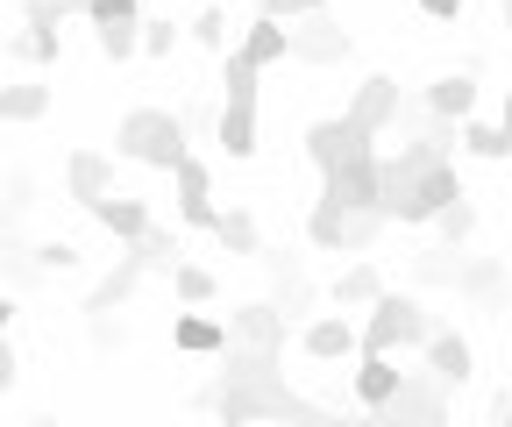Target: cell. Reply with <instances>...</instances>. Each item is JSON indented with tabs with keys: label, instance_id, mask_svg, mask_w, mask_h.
I'll list each match as a JSON object with an SVG mask.
<instances>
[{
	"label": "cell",
	"instance_id": "f546056e",
	"mask_svg": "<svg viewBox=\"0 0 512 427\" xmlns=\"http://www.w3.org/2000/svg\"><path fill=\"white\" fill-rule=\"evenodd\" d=\"M434 235L448 242V250H463V242L477 235V207H470V200H456V207H441V214H434Z\"/></svg>",
	"mask_w": 512,
	"mask_h": 427
},
{
	"label": "cell",
	"instance_id": "e575fe53",
	"mask_svg": "<svg viewBox=\"0 0 512 427\" xmlns=\"http://www.w3.org/2000/svg\"><path fill=\"white\" fill-rule=\"evenodd\" d=\"M36 264H43V271H72L79 250H72V242H36Z\"/></svg>",
	"mask_w": 512,
	"mask_h": 427
},
{
	"label": "cell",
	"instance_id": "7c38bea8",
	"mask_svg": "<svg viewBox=\"0 0 512 427\" xmlns=\"http://www.w3.org/2000/svg\"><path fill=\"white\" fill-rule=\"evenodd\" d=\"M285 328H292V314L278 299H249V307L228 314V342H242V349H285Z\"/></svg>",
	"mask_w": 512,
	"mask_h": 427
},
{
	"label": "cell",
	"instance_id": "30bf717a",
	"mask_svg": "<svg viewBox=\"0 0 512 427\" xmlns=\"http://www.w3.org/2000/svg\"><path fill=\"white\" fill-rule=\"evenodd\" d=\"M363 150H377V136L356 129L349 114H328V121H313V129H306V157H313V171H335L342 157H363Z\"/></svg>",
	"mask_w": 512,
	"mask_h": 427
},
{
	"label": "cell",
	"instance_id": "7a4b0ae2",
	"mask_svg": "<svg viewBox=\"0 0 512 427\" xmlns=\"http://www.w3.org/2000/svg\"><path fill=\"white\" fill-rule=\"evenodd\" d=\"M114 157L128 164H150V171H171L185 157V121L171 107H128L114 121Z\"/></svg>",
	"mask_w": 512,
	"mask_h": 427
},
{
	"label": "cell",
	"instance_id": "d4e9b609",
	"mask_svg": "<svg viewBox=\"0 0 512 427\" xmlns=\"http://www.w3.org/2000/svg\"><path fill=\"white\" fill-rule=\"evenodd\" d=\"M214 235H221V250H228V257H264V235H256V214H242V207H228V214L214 221Z\"/></svg>",
	"mask_w": 512,
	"mask_h": 427
},
{
	"label": "cell",
	"instance_id": "603a6c76",
	"mask_svg": "<svg viewBox=\"0 0 512 427\" xmlns=\"http://www.w3.org/2000/svg\"><path fill=\"white\" fill-rule=\"evenodd\" d=\"M214 143H221V157H235V164H242V157H256V107H235V100H228V107H221Z\"/></svg>",
	"mask_w": 512,
	"mask_h": 427
},
{
	"label": "cell",
	"instance_id": "5b68a950",
	"mask_svg": "<svg viewBox=\"0 0 512 427\" xmlns=\"http://www.w3.org/2000/svg\"><path fill=\"white\" fill-rule=\"evenodd\" d=\"M377 420H384V427H441V420H448V385H441L434 371H406L399 392L377 406Z\"/></svg>",
	"mask_w": 512,
	"mask_h": 427
},
{
	"label": "cell",
	"instance_id": "4fadbf2b",
	"mask_svg": "<svg viewBox=\"0 0 512 427\" xmlns=\"http://www.w3.org/2000/svg\"><path fill=\"white\" fill-rule=\"evenodd\" d=\"M299 349H306L313 363H342V356H356V349H363V328L349 321V307H342V314H313V321H306V335H299Z\"/></svg>",
	"mask_w": 512,
	"mask_h": 427
},
{
	"label": "cell",
	"instance_id": "52a82bcc",
	"mask_svg": "<svg viewBox=\"0 0 512 427\" xmlns=\"http://www.w3.org/2000/svg\"><path fill=\"white\" fill-rule=\"evenodd\" d=\"M349 50H356V36H349L328 8L299 15V29H292V57H299V65H320V72H328V65H342Z\"/></svg>",
	"mask_w": 512,
	"mask_h": 427
},
{
	"label": "cell",
	"instance_id": "9c48e42d",
	"mask_svg": "<svg viewBox=\"0 0 512 427\" xmlns=\"http://www.w3.org/2000/svg\"><path fill=\"white\" fill-rule=\"evenodd\" d=\"M171 193H178V221H185V228H214V221H221V207H214V171L192 157V150L171 164Z\"/></svg>",
	"mask_w": 512,
	"mask_h": 427
},
{
	"label": "cell",
	"instance_id": "ba28073f",
	"mask_svg": "<svg viewBox=\"0 0 512 427\" xmlns=\"http://www.w3.org/2000/svg\"><path fill=\"white\" fill-rule=\"evenodd\" d=\"M320 200H335V207H384V186H377V150L342 157L335 171H320Z\"/></svg>",
	"mask_w": 512,
	"mask_h": 427
},
{
	"label": "cell",
	"instance_id": "6da1fadb",
	"mask_svg": "<svg viewBox=\"0 0 512 427\" xmlns=\"http://www.w3.org/2000/svg\"><path fill=\"white\" fill-rule=\"evenodd\" d=\"M200 406L221 413V420H328L313 399H299V392L285 385V371H278V378H214V385L200 392Z\"/></svg>",
	"mask_w": 512,
	"mask_h": 427
},
{
	"label": "cell",
	"instance_id": "e0dca14e",
	"mask_svg": "<svg viewBox=\"0 0 512 427\" xmlns=\"http://www.w3.org/2000/svg\"><path fill=\"white\" fill-rule=\"evenodd\" d=\"M64 193H72L79 207L107 200V193H114V164H107L100 150H72V157H64Z\"/></svg>",
	"mask_w": 512,
	"mask_h": 427
},
{
	"label": "cell",
	"instance_id": "d6a6232c",
	"mask_svg": "<svg viewBox=\"0 0 512 427\" xmlns=\"http://www.w3.org/2000/svg\"><path fill=\"white\" fill-rule=\"evenodd\" d=\"M192 43L228 50V15H221V8H200V15H192Z\"/></svg>",
	"mask_w": 512,
	"mask_h": 427
},
{
	"label": "cell",
	"instance_id": "8d00e7d4",
	"mask_svg": "<svg viewBox=\"0 0 512 427\" xmlns=\"http://www.w3.org/2000/svg\"><path fill=\"white\" fill-rule=\"evenodd\" d=\"M15 371H22V363H15V349H8V335H0V392H8V385H15Z\"/></svg>",
	"mask_w": 512,
	"mask_h": 427
},
{
	"label": "cell",
	"instance_id": "f1b7e54d",
	"mask_svg": "<svg viewBox=\"0 0 512 427\" xmlns=\"http://www.w3.org/2000/svg\"><path fill=\"white\" fill-rule=\"evenodd\" d=\"M171 292L185 299V307H207L221 285H214V271H200V264H185V257H178V264H171Z\"/></svg>",
	"mask_w": 512,
	"mask_h": 427
},
{
	"label": "cell",
	"instance_id": "f35d334b",
	"mask_svg": "<svg viewBox=\"0 0 512 427\" xmlns=\"http://www.w3.org/2000/svg\"><path fill=\"white\" fill-rule=\"evenodd\" d=\"M498 121H505V129H512V86H505V107H498Z\"/></svg>",
	"mask_w": 512,
	"mask_h": 427
},
{
	"label": "cell",
	"instance_id": "74e56055",
	"mask_svg": "<svg viewBox=\"0 0 512 427\" xmlns=\"http://www.w3.org/2000/svg\"><path fill=\"white\" fill-rule=\"evenodd\" d=\"M8 328H15V299H8V292H0V335H8Z\"/></svg>",
	"mask_w": 512,
	"mask_h": 427
},
{
	"label": "cell",
	"instance_id": "ab89813d",
	"mask_svg": "<svg viewBox=\"0 0 512 427\" xmlns=\"http://www.w3.org/2000/svg\"><path fill=\"white\" fill-rule=\"evenodd\" d=\"M498 420H512V392H505V406H498Z\"/></svg>",
	"mask_w": 512,
	"mask_h": 427
},
{
	"label": "cell",
	"instance_id": "60d3db41",
	"mask_svg": "<svg viewBox=\"0 0 512 427\" xmlns=\"http://www.w3.org/2000/svg\"><path fill=\"white\" fill-rule=\"evenodd\" d=\"M498 8H505V29H512V0H498Z\"/></svg>",
	"mask_w": 512,
	"mask_h": 427
},
{
	"label": "cell",
	"instance_id": "cb8c5ba5",
	"mask_svg": "<svg viewBox=\"0 0 512 427\" xmlns=\"http://www.w3.org/2000/svg\"><path fill=\"white\" fill-rule=\"evenodd\" d=\"M43 114H50V86H36V79L0 86V121H43Z\"/></svg>",
	"mask_w": 512,
	"mask_h": 427
},
{
	"label": "cell",
	"instance_id": "4dcf8cb0",
	"mask_svg": "<svg viewBox=\"0 0 512 427\" xmlns=\"http://www.w3.org/2000/svg\"><path fill=\"white\" fill-rule=\"evenodd\" d=\"M15 57H29V65H57V57H64V36H57V29H22V36H15Z\"/></svg>",
	"mask_w": 512,
	"mask_h": 427
},
{
	"label": "cell",
	"instance_id": "7402d4cb",
	"mask_svg": "<svg viewBox=\"0 0 512 427\" xmlns=\"http://www.w3.org/2000/svg\"><path fill=\"white\" fill-rule=\"evenodd\" d=\"M143 271H150V264H143L136 250H128V257H121V264H114V271H107V278H100V285L86 292V314H107V307H121V299L143 285Z\"/></svg>",
	"mask_w": 512,
	"mask_h": 427
},
{
	"label": "cell",
	"instance_id": "ffe728a7",
	"mask_svg": "<svg viewBox=\"0 0 512 427\" xmlns=\"http://www.w3.org/2000/svg\"><path fill=\"white\" fill-rule=\"evenodd\" d=\"M420 100H427L434 114H448V121H470V114H477V79H470V72H441Z\"/></svg>",
	"mask_w": 512,
	"mask_h": 427
},
{
	"label": "cell",
	"instance_id": "484cf974",
	"mask_svg": "<svg viewBox=\"0 0 512 427\" xmlns=\"http://www.w3.org/2000/svg\"><path fill=\"white\" fill-rule=\"evenodd\" d=\"M463 150L498 164V157H512V129H505V121H477V114H470V121H463Z\"/></svg>",
	"mask_w": 512,
	"mask_h": 427
},
{
	"label": "cell",
	"instance_id": "3957f363",
	"mask_svg": "<svg viewBox=\"0 0 512 427\" xmlns=\"http://www.w3.org/2000/svg\"><path fill=\"white\" fill-rule=\"evenodd\" d=\"M384 207H335V200H313L306 214V242L313 250H328V257H370V242L384 235Z\"/></svg>",
	"mask_w": 512,
	"mask_h": 427
},
{
	"label": "cell",
	"instance_id": "44dd1931",
	"mask_svg": "<svg viewBox=\"0 0 512 427\" xmlns=\"http://www.w3.org/2000/svg\"><path fill=\"white\" fill-rule=\"evenodd\" d=\"M171 342H178L185 356H221V349H228V321H214V314H178V321H171Z\"/></svg>",
	"mask_w": 512,
	"mask_h": 427
},
{
	"label": "cell",
	"instance_id": "836d02e7",
	"mask_svg": "<svg viewBox=\"0 0 512 427\" xmlns=\"http://www.w3.org/2000/svg\"><path fill=\"white\" fill-rule=\"evenodd\" d=\"M178 50V29L171 22H143V57H171Z\"/></svg>",
	"mask_w": 512,
	"mask_h": 427
},
{
	"label": "cell",
	"instance_id": "83f0119b",
	"mask_svg": "<svg viewBox=\"0 0 512 427\" xmlns=\"http://www.w3.org/2000/svg\"><path fill=\"white\" fill-rule=\"evenodd\" d=\"M384 292V278H377V264H349L342 278H335V307H370V299Z\"/></svg>",
	"mask_w": 512,
	"mask_h": 427
},
{
	"label": "cell",
	"instance_id": "5bb4252c",
	"mask_svg": "<svg viewBox=\"0 0 512 427\" xmlns=\"http://www.w3.org/2000/svg\"><path fill=\"white\" fill-rule=\"evenodd\" d=\"M235 50L249 57V65H256V72H271V65H285V57H292V22L264 8V15H256V22L242 29V43H235Z\"/></svg>",
	"mask_w": 512,
	"mask_h": 427
},
{
	"label": "cell",
	"instance_id": "4316f807",
	"mask_svg": "<svg viewBox=\"0 0 512 427\" xmlns=\"http://www.w3.org/2000/svg\"><path fill=\"white\" fill-rule=\"evenodd\" d=\"M128 250H136V257H143V264H150V271H171V264H178V257H185V250H178V235H171V228H164V221H150V228H143V235H136V242H128Z\"/></svg>",
	"mask_w": 512,
	"mask_h": 427
},
{
	"label": "cell",
	"instance_id": "d590c367",
	"mask_svg": "<svg viewBox=\"0 0 512 427\" xmlns=\"http://www.w3.org/2000/svg\"><path fill=\"white\" fill-rule=\"evenodd\" d=\"M271 15H285V22H299V15H313V8H328V0H264Z\"/></svg>",
	"mask_w": 512,
	"mask_h": 427
},
{
	"label": "cell",
	"instance_id": "277c9868",
	"mask_svg": "<svg viewBox=\"0 0 512 427\" xmlns=\"http://www.w3.org/2000/svg\"><path fill=\"white\" fill-rule=\"evenodd\" d=\"M434 335V314L420 307V299L413 292H392V285H384L377 299H370V321H363V349H420Z\"/></svg>",
	"mask_w": 512,
	"mask_h": 427
},
{
	"label": "cell",
	"instance_id": "ac0fdd59",
	"mask_svg": "<svg viewBox=\"0 0 512 427\" xmlns=\"http://www.w3.org/2000/svg\"><path fill=\"white\" fill-rule=\"evenodd\" d=\"M86 214H93V221H100L114 242H136V235L157 221V214H150V200H128V193H107V200H93Z\"/></svg>",
	"mask_w": 512,
	"mask_h": 427
},
{
	"label": "cell",
	"instance_id": "8992f818",
	"mask_svg": "<svg viewBox=\"0 0 512 427\" xmlns=\"http://www.w3.org/2000/svg\"><path fill=\"white\" fill-rule=\"evenodd\" d=\"M86 22L100 36V57H114V65L143 57V0H93Z\"/></svg>",
	"mask_w": 512,
	"mask_h": 427
},
{
	"label": "cell",
	"instance_id": "9a60e30c",
	"mask_svg": "<svg viewBox=\"0 0 512 427\" xmlns=\"http://www.w3.org/2000/svg\"><path fill=\"white\" fill-rule=\"evenodd\" d=\"M420 349H427V371H434V378H441L448 392H456V385H470V371H477V356H470V342H463L456 328H441V321H434V335H427Z\"/></svg>",
	"mask_w": 512,
	"mask_h": 427
},
{
	"label": "cell",
	"instance_id": "8fae6325",
	"mask_svg": "<svg viewBox=\"0 0 512 427\" xmlns=\"http://www.w3.org/2000/svg\"><path fill=\"white\" fill-rule=\"evenodd\" d=\"M399 107H406V100H399V79H384V72H370V79H363V86L349 93V107H342V114L356 121V129L384 136V129H399Z\"/></svg>",
	"mask_w": 512,
	"mask_h": 427
},
{
	"label": "cell",
	"instance_id": "d6986e66",
	"mask_svg": "<svg viewBox=\"0 0 512 427\" xmlns=\"http://www.w3.org/2000/svg\"><path fill=\"white\" fill-rule=\"evenodd\" d=\"M505 292H512V271H505L498 257H470V264L456 271V299H477V307H498Z\"/></svg>",
	"mask_w": 512,
	"mask_h": 427
},
{
	"label": "cell",
	"instance_id": "1f68e13d",
	"mask_svg": "<svg viewBox=\"0 0 512 427\" xmlns=\"http://www.w3.org/2000/svg\"><path fill=\"white\" fill-rule=\"evenodd\" d=\"M72 15H79V0H29V8H22L29 29H57V22H72Z\"/></svg>",
	"mask_w": 512,
	"mask_h": 427
},
{
	"label": "cell",
	"instance_id": "2e32d148",
	"mask_svg": "<svg viewBox=\"0 0 512 427\" xmlns=\"http://www.w3.org/2000/svg\"><path fill=\"white\" fill-rule=\"evenodd\" d=\"M399 378H406V371H399V356H392V349H356V399H363L370 413L399 392Z\"/></svg>",
	"mask_w": 512,
	"mask_h": 427
}]
</instances>
